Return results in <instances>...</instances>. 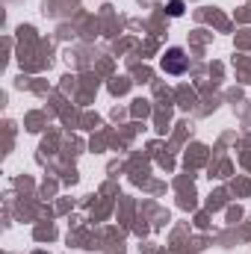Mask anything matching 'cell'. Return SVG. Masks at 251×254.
I'll list each match as a JSON object with an SVG mask.
<instances>
[{
	"label": "cell",
	"mask_w": 251,
	"mask_h": 254,
	"mask_svg": "<svg viewBox=\"0 0 251 254\" xmlns=\"http://www.w3.org/2000/svg\"><path fill=\"white\" fill-rule=\"evenodd\" d=\"M187 65H189V57L181 48H172V51L163 57V71H166V74H184Z\"/></svg>",
	"instance_id": "cell-1"
},
{
	"label": "cell",
	"mask_w": 251,
	"mask_h": 254,
	"mask_svg": "<svg viewBox=\"0 0 251 254\" xmlns=\"http://www.w3.org/2000/svg\"><path fill=\"white\" fill-rule=\"evenodd\" d=\"M169 15H175V18L184 15V0H172V3H169Z\"/></svg>",
	"instance_id": "cell-2"
}]
</instances>
